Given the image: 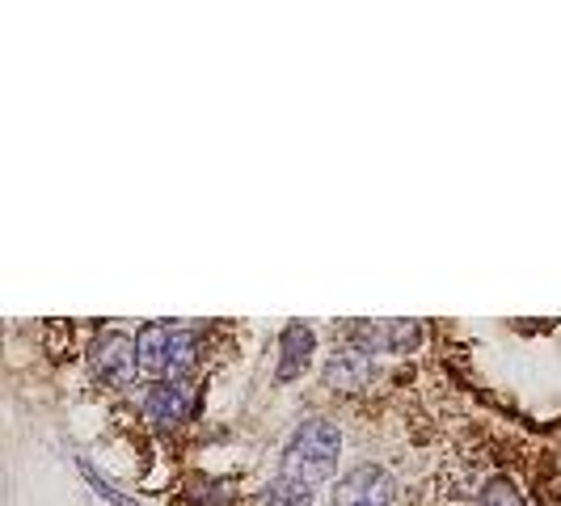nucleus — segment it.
Listing matches in <instances>:
<instances>
[{
    "label": "nucleus",
    "instance_id": "obj_1",
    "mask_svg": "<svg viewBox=\"0 0 561 506\" xmlns=\"http://www.w3.org/2000/svg\"><path fill=\"white\" fill-rule=\"evenodd\" d=\"M337 456H342V430H337L330 418H305L287 448H283V464H279V478L287 481H300V485H321L337 473Z\"/></svg>",
    "mask_w": 561,
    "mask_h": 506
},
{
    "label": "nucleus",
    "instance_id": "obj_2",
    "mask_svg": "<svg viewBox=\"0 0 561 506\" xmlns=\"http://www.w3.org/2000/svg\"><path fill=\"white\" fill-rule=\"evenodd\" d=\"M89 371L106 384V389H131L136 371H140V350L136 337L123 330H102L89 342Z\"/></svg>",
    "mask_w": 561,
    "mask_h": 506
},
{
    "label": "nucleus",
    "instance_id": "obj_3",
    "mask_svg": "<svg viewBox=\"0 0 561 506\" xmlns=\"http://www.w3.org/2000/svg\"><path fill=\"white\" fill-rule=\"evenodd\" d=\"M397 503V478L385 464H359L342 473L330 490V506H393Z\"/></svg>",
    "mask_w": 561,
    "mask_h": 506
},
{
    "label": "nucleus",
    "instance_id": "obj_4",
    "mask_svg": "<svg viewBox=\"0 0 561 506\" xmlns=\"http://www.w3.org/2000/svg\"><path fill=\"white\" fill-rule=\"evenodd\" d=\"M140 410H144V418L152 422L157 430H173V426H182V422L191 418V410H195L191 380H152V384H144Z\"/></svg>",
    "mask_w": 561,
    "mask_h": 506
},
{
    "label": "nucleus",
    "instance_id": "obj_5",
    "mask_svg": "<svg viewBox=\"0 0 561 506\" xmlns=\"http://www.w3.org/2000/svg\"><path fill=\"white\" fill-rule=\"evenodd\" d=\"M346 342L359 346L367 355H410L422 342V325L419 321H359L346 330Z\"/></svg>",
    "mask_w": 561,
    "mask_h": 506
},
{
    "label": "nucleus",
    "instance_id": "obj_6",
    "mask_svg": "<svg viewBox=\"0 0 561 506\" xmlns=\"http://www.w3.org/2000/svg\"><path fill=\"white\" fill-rule=\"evenodd\" d=\"M371 376H376V364H371V355L359 350V346H337L334 355L325 359L321 367V380H325V389L330 393H364L367 384H371Z\"/></svg>",
    "mask_w": 561,
    "mask_h": 506
},
{
    "label": "nucleus",
    "instance_id": "obj_7",
    "mask_svg": "<svg viewBox=\"0 0 561 506\" xmlns=\"http://www.w3.org/2000/svg\"><path fill=\"white\" fill-rule=\"evenodd\" d=\"M312 355H317V330H312V325H305V321L283 325L279 364H275V384H291V380H300V376L312 367Z\"/></svg>",
    "mask_w": 561,
    "mask_h": 506
},
{
    "label": "nucleus",
    "instance_id": "obj_8",
    "mask_svg": "<svg viewBox=\"0 0 561 506\" xmlns=\"http://www.w3.org/2000/svg\"><path fill=\"white\" fill-rule=\"evenodd\" d=\"M169 337L173 325L169 321H144L136 330V350H140V371L148 380H165L169 371Z\"/></svg>",
    "mask_w": 561,
    "mask_h": 506
},
{
    "label": "nucleus",
    "instance_id": "obj_9",
    "mask_svg": "<svg viewBox=\"0 0 561 506\" xmlns=\"http://www.w3.org/2000/svg\"><path fill=\"white\" fill-rule=\"evenodd\" d=\"M195 367H198V330L195 325H173L165 380H191Z\"/></svg>",
    "mask_w": 561,
    "mask_h": 506
},
{
    "label": "nucleus",
    "instance_id": "obj_10",
    "mask_svg": "<svg viewBox=\"0 0 561 506\" xmlns=\"http://www.w3.org/2000/svg\"><path fill=\"white\" fill-rule=\"evenodd\" d=\"M257 506H317V490H312V485H300V481L275 478L262 490Z\"/></svg>",
    "mask_w": 561,
    "mask_h": 506
},
{
    "label": "nucleus",
    "instance_id": "obj_11",
    "mask_svg": "<svg viewBox=\"0 0 561 506\" xmlns=\"http://www.w3.org/2000/svg\"><path fill=\"white\" fill-rule=\"evenodd\" d=\"M473 506H528V498L519 494V485H515V481L499 473V478H490L485 485H481Z\"/></svg>",
    "mask_w": 561,
    "mask_h": 506
},
{
    "label": "nucleus",
    "instance_id": "obj_12",
    "mask_svg": "<svg viewBox=\"0 0 561 506\" xmlns=\"http://www.w3.org/2000/svg\"><path fill=\"white\" fill-rule=\"evenodd\" d=\"M77 464H81V473H84V481H89V490H93V494H98V498H106V503H114V506H144V503H136V498H131V494H123V490H118V485H114V481H106L102 478V473H98V469H93V464H89V460H77Z\"/></svg>",
    "mask_w": 561,
    "mask_h": 506
}]
</instances>
